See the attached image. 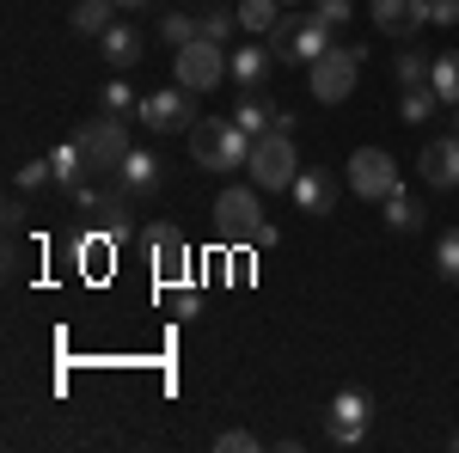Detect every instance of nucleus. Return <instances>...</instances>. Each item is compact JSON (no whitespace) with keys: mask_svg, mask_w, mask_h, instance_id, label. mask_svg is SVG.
I'll return each instance as SVG.
<instances>
[{"mask_svg":"<svg viewBox=\"0 0 459 453\" xmlns=\"http://www.w3.org/2000/svg\"><path fill=\"white\" fill-rule=\"evenodd\" d=\"M454 135H459V105H454Z\"/></svg>","mask_w":459,"mask_h":453,"instance_id":"e433bc0d","label":"nucleus"},{"mask_svg":"<svg viewBox=\"0 0 459 453\" xmlns=\"http://www.w3.org/2000/svg\"><path fill=\"white\" fill-rule=\"evenodd\" d=\"M454 453H459V435H454Z\"/></svg>","mask_w":459,"mask_h":453,"instance_id":"58836bf2","label":"nucleus"},{"mask_svg":"<svg viewBox=\"0 0 459 453\" xmlns=\"http://www.w3.org/2000/svg\"><path fill=\"white\" fill-rule=\"evenodd\" d=\"M233 123H239L246 135H294V110L276 105L264 86H257V92H246V105L233 110Z\"/></svg>","mask_w":459,"mask_h":453,"instance_id":"f8f14e48","label":"nucleus"},{"mask_svg":"<svg viewBox=\"0 0 459 453\" xmlns=\"http://www.w3.org/2000/svg\"><path fill=\"white\" fill-rule=\"evenodd\" d=\"M49 166H56V184H62V190H80V184H86V166H92V160H86V153H80V141H62V147H56V153H49Z\"/></svg>","mask_w":459,"mask_h":453,"instance_id":"aec40b11","label":"nucleus"},{"mask_svg":"<svg viewBox=\"0 0 459 453\" xmlns=\"http://www.w3.org/2000/svg\"><path fill=\"white\" fill-rule=\"evenodd\" d=\"M270 68H282L276 49H270V37H264V43H246V49H233V80H239L246 92H257V86L270 80Z\"/></svg>","mask_w":459,"mask_h":453,"instance_id":"6ab92c4d","label":"nucleus"},{"mask_svg":"<svg viewBox=\"0 0 459 453\" xmlns=\"http://www.w3.org/2000/svg\"><path fill=\"white\" fill-rule=\"evenodd\" d=\"M214 227H221V240H227V245H251V251L276 245V227L264 221L257 190H246V184H233V190L214 196Z\"/></svg>","mask_w":459,"mask_h":453,"instance_id":"f03ea898","label":"nucleus"},{"mask_svg":"<svg viewBox=\"0 0 459 453\" xmlns=\"http://www.w3.org/2000/svg\"><path fill=\"white\" fill-rule=\"evenodd\" d=\"M429 25H459V0H429Z\"/></svg>","mask_w":459,"mask_h":453,"instance_id":"72a5a7b5","label":"nucleus"},{"mask_svg":"<svg viewBox=\"0 0 459 453\" xmlns=\"http://www.w3.org/2000/svg\"><path fill=\"white\" fill-rule=\"evenodd\" d=\"M117 6H123V13H135V6H147V0H117Z\"/></svg>","mask_w":459,"mask_h":453,"instance_id":"c9c22d12","label":"nucleus"},{"mask_svg":"<svg viewBox=\"0 0 459 453\" xmlns=\"http://www.w3.org/2000/svg\"><path fill=\"white\" fill-rule=\"evenodd\" d=\"M435 270H441V282L459 288V227H447V233L435 240Z\"/></svg>","mask_w":459,"mask_h":453,"instance_id":"cd10ccee","label":"nucleus"},{"mask_svg":"<svg viewBox=\"0 0 459 453\" xmlns=\"http://www.w3.org/2000/svg\"><path fill=\"white\" fill-rule=\"evenodd\" d=\"M288 196H294V209H300V214H331V209H337V178L325 172V166H307V172L294 178Z\"/></svg>","mask_w":459,"mask_h":453,"instance_id":"2eb2a0df","label":"nucleus"},{"mask_svg":"<svg viewBox=\"0 0 459 453\" xmlns=\"http://www.w3.org/2000/svg\"><path fill=\"white\" fill-rule=\"evenodd\" d=\"M270 49H276L282 68H313L318 56L331 49V25L325 19H288L282 13V25L270 31Z\"/></svg>","mask_w":459,"mask_h":453,"instance_id":"39448f33","label":"nucleus"},{"mask_svg":"<svg viewBox=\"0 0 459 453\" xmlns=\"http://www.w3.org/2000/svg\"><path fill=\"white\" fill-rule=\"evenodd\" d=\"M246 172H251L257 190H294V178L307 172V166H300V153H294V135H257Z\"/></svg>","mask_w":459,"mask_h":453,"instance_id":"20e7f679","label":"nucleus"},{"mask_svg":"<svg viewBox=\"0 0 459 453\" xmlns=\"http://www.w3.org/2000/svg\"><path fill=\"white\" fill-rule=\"evenodd\" d=\"M350 190H355V196H368V203H386L392 190H404L398 160H392L386 147H355V153H350Z\"/></svg>","mask_w":459,"mask_h":453,"instance_id":"9d476101","label":"nucleus"},{"mask_svg":"<svg viewBox=\"0 0 459 453\" xmlns=\"http://www.w3.org/2000/svg\"><path fill=\"white\" fill-rule=\"evenodd\" d=\"M361 62H368L361 43H331L313 68H307V86H313L318 105H343V99L355 92V80H361Z\"/></svg>","mask_w":459,"mask_h":453,"instance_id":"7ed1b4c3","label":"nucleus"},{"mask_svg":"<svg viewBox=\"0 0 459 453\" xmlns=\"http://www.w3.org/2000/svg\"><path fill=\"white\" fill-rule=\"evenodd\" d=\"M368 423H374V398H368L361 386L331 392V411H325V435H331V448H361V441H368Z\"/></svg>","mask_w":459,"mask_h":453,"instance_id":"6e6552de","label":"nucleus"},{"mask_svg":"<svg viewBox=\"0 0 459 453\" xmlns=\"http://www.w3.org/2000/svg\"><path fill=\"white\" fill-rule=\"evenodd\" d=\"M282 6H300V0H282Z\"/></svg>","mask_w":459,"mask_h":453,"instance_id":"4c0bfd02","label":"nucleus"},{"mask_svg":"<svg viewBox=\"0 0 459 453\" xmlns=\"http://www.w3.org/2000/svg\"><path fill=\"white\" fill-rule=\"evenodd\" d=\"M313 19H325L331 31H343V25L355 19V0H318V6H313Z\"/></svg>","mask_w":459,"mask_h":453,"instance_id":"7c9ffc66","label":"nucleus"},{"mask_svg":"<svg viewBox=\"0 0 459 453\" xmlns=\"http://www.w3.org/2000/svg\"><path fill=\"white\" fill-rule=\"evenodd\" d=\"M196 25H203V37H209V43H227V37H233V25H239V13H203Z\"/></svg>","mask_w":459,"mask_h":453,"instance_id":"2f4dec72","label":"nucleus"},{"mask_svg":"<svg viewBox=\"0 0 459 453\" xmlns=\"http://www.w3.org/2000/svg\"><path fill=\"white\" fill-rule=\"evenodd\" d=\"M160 37H166L172 49H184V43H196V37H203V25H196V19H184V13H172V19H160Z\"/></svg>","mask_w":459,"mask_h":453,"instance_id":"c756f323","label":"nucleus"},{"mask_svg":"<svg viewBox=\"0 0 459 453\" xmlns=\"http://www.w3.org/2000/svg\"><path fill=\"white\" fill-rule=\"evenodd\" d=\"M227 74H233V56H227V43H209V37L184 43L178 62H172V80H178V86H190V92H214Z\"/></svg>","mask_w":459,"mask_h":453,"instance_id":"423d86ee","label":"nucleus"},{"mask_svg":"<svg viewBox=\"0 0 459 453\" xmlns=\"http://www.w3.org/2000/svg\"><path fill=\"white\" fill-rule=\"evenodd\" d=\"M392 74H398V86H435V62H429L423 49H398Z\"/></svg>","mask_w":459,"mask_h":453,"instance_id":"b1692460","label":"nucleus"},{"mask_svg":"<svg viewBox=\"0 0 459 453\" xmlns=\"http://www.w3.org/2000/svg\"><path fill=\"white\" fill-rule=\"evenodd\" d=\"M368 13H374L380 37H398V43H411L429 25V0H374Z\"/></svg>","mask_w":459,"mask_h":453,"instance_id":"4468645a","label":"nucleus"},{"mask_svg":"<svg viewBox=\"0 0 459 453\" xmlns=\"http://www.w3.org/2000/svg\"><path fill=\"white\" fill-rule=\"evenodd\" d=\"M99 105H105L110 117H129V110H142V99H135V86H129L123 74H110V80H105V92H99Z\"/></svg>","mask_w":459,"mask_h":453,"instance_id":"a878e982","label":"nucleus"},{"mask_svg":"<svg viewBox=\"0 0 459 453\" xmlns=\"http://www.w3.org/2000/svg\"><path fill=\"white\" fill-rule=\"evenodd\" d=\"M209 6H214V0H209Z\"/></svg>","mask_w":459,"mask_h":453,"instance_id":"ea45409f","label":"nucleus"},{"mask_svg":"<svg viewBox=\"0 0 459 453\" xmlns=\"http://www.w3.org/2000/svg\"><path fill=\"white\" fill-rule=\"evenodd\" d=\"M110 251H117V233H105V227L80 233V240H74V264H80V276L105 282L110 276Z\"/></svg>","mask_w":459,"mask_h":453,"instance_id":"a211bd4d","label":"nucleus"},{"mask_svg":"<svg viewBox=\"0 0 459 453\" xmlns=\"http://www.w3.org/2000/svg\"><path fill=\"white\" fill-rule=\"evenodd\" d=\"M214 448H221V453H251V448H257V435H251V429H227Z\"/></svg>","mask_w":459,"mask_h":453,"instance_id":"473e14b6","label":"nucleus"},{"mask_svg":"<svg viewBox=\"0 0 459 453\" xmlns=\"http://www.w3.org/2000/svg\"><path fill=\"white\" fill-rule=\"evenodd\" d=\"M435 92H441V105H459V49L435 56Z\"/></svg>","mask_w":459,"mask_h":453,"instance_id":"bb28decb","label":"nucleus"},{"mask_svg":"<svg viewBox=\"0 0 459 453\" xmlns=\"http://www.w3.org/2000/svg\"><path fill=\"white\" fill-rule=\"evenodd\" d=\"M142 257L153 264V276L166 282V288H178V282L190 276V240H184V227H172V221L142 227Z\"/></svg>","mask_w":459,"mask_h":453,"instance_id":"0eeeda50","label":"nucleus"},{"mask_svg":"<svg viewBox=\"0 0 459 453\" xmlns=\"http://www.w3.org/2000/svg\"><path fill=\"white\" fill-rule=\"evenodd\" d=\"M380 214H386L392 233H417V227H423V203H417L411 190H392L386 203H380Z\"/></svg>","mask_w":459,"mask_h":453,"instance_id":"4be33fe9","label":"nucleus"},{"mask_svg":"<svg viewBox=\"0 0 459 453\" xmlns=\"http://www.w3.org/2000/svg\"><path fill=\"white\" fill-rule=\"evenodd\" d=\"M19 227H25V190L6 196V233H19Z\"/></svg>","mask_w":459,"mask_h":453,"instance_id":"f704fd0d","label":"nucleus"},{"mask_svg":"<svg viewBox=\"0 0 459 453\" xmlns=\"http://www.w3.org/2000/svg\"><path fill=\"white\" fill-rule=\"evenodd\" d=\"M99 49H105V68H117V74H129V68H142V31L129 25V19H117L105 37H99Z\"/></svg>","mask_w":459,"mask_h":453,"instance_id":"dca6fc26","label":"nucleus"},{"mask_svg":"<svg viewBox=\"0 0 459 453\" xmlns=\"http://www.w3.org/2000/svg\"><path fill=\"white\" fill-rule=\"evenodd\" d=\"M435 105H441L435 86H404V99H398V123H429Z\"/></svg>","mask_w":459,"mask_h":453,"instance_id":"393cba45","label":"nucleus"},{"mask_svg":"<svg viewBox=\"0 0 459 453\" xmlns=\"http://www.w3.org/2000/svg\"><path fill=\"white\" fill-rule=\"evenodd\" d=\"M43 184H56V166H49V160H25V166L13 172V190H43Z\"/></svg>","mask_w":459,"mask_h":453,"instance_id":"c85d7f7f","label":"nucleus"},{"mask_svg":"<svg viewBox=\"0 0 459 453\" xmlns=\"http://www.w3.org/2000/svg\"><path fill=\"white\" fill-rule=\"evenodd\" d=\"M117 184H123L129 196H153V190L166 184V172H160V153H147V147H129V160L117 166Z\"/></svg>","mask_w":459,"mask_h":453,"instance_id":"f3484780","label":"nucleus"},{"mask_svg":"<svg viewBox=\"0 0 459 453\" xmlns=\"http://www.w3.org/2000/svg\"><path fill=\"white\" fill-rule=\"evenodd\" d=\"M417 178L429 190H459V135H429L417 153Z\"/></svg>","mask_w":459,"mask_h":453,"instance_id":"ddd939ff","label":"nucleus"},{"mask_svg":"<svg viewBox=\"0 0 459 453\" xmlns=\"http://www.w3.org/2000/svg\"><path fill=\"white\" fill-rule=\"evenodd\" d=\"M74 141H80V153L92 160V166H105V172H117L123 160H129V129H123V117H92V123H80L74 129Z\"/></svg>","mask_w":459,"mask_h":453,"instance_id":"9b49d317","label":"nucleus"},{"mask_svg":"<svg viewBox=\"0 0 459 453\" xmlns=\"http://www.w3.org/2000/svg\"><path fill=\"white\" fill-rule=\"evenodd\" d=\"M135 117H142V129H153V135H184V129H196V92L172 80L166 92H147Z\"/></svg>","mask_w":459,"mask_h":453,"instance_id":"1a4fd4ad","label":"nucleus"},{"mask_svg":"<svg viewBox=\"0 0 459 453\" xmlns=\"http://www.w3.org/2000/svg\"><path fill=\"white\" fill-rule=\"evenodd\" d=\"M110 13H117V0H80V6H74V31L80 37H105L110 25H117Z\"/></svg>","mask_w":459,"mask_h":453,"instance_id":"5701e85b","label":"nucleus"},{"mask_svg":"<svg viewBox=\"0 0 459 453\" xmlns=\"http://www.w3.org/2000/svg\"><path fill=\"white\" fill-rule=\"evenodd\" d=\"M251 141L233 117H196V129H190V160L203 166V172H233V166H246L251 160Z\"/></svg>","mask_w":459,"mask_h":453,"instance_id":"f257e3e1","label":"nucleus"},{"mask_svg":"<svg viewBox=\"0 0 459 453\" xmlns=\"http://www.w3.org/2000/svg\"><path fill=\"white\" fill-rule=\"evenodd\" d=\"M233 13H239V25H246L251 37H270L276 31V25H282V0H239V6H233Z\"/></svg>","mask_w":459,"mask_h":453,"instance_id":"412c9836","label":"nucleus"}]
</instances>
